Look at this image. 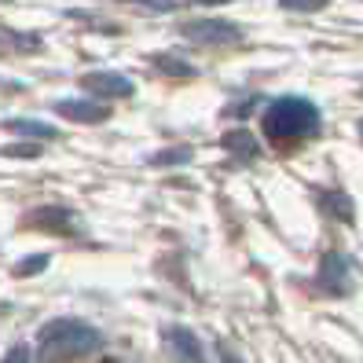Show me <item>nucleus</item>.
I'll return each instance as SVG.
<instances>
[{
	"mask_svg": "<svg viewBox=\"0 0 363 363\" xmlns=\"http://www.w3.org/2000/svg\"><path fill=\"white\" fill-rule=\"evenodd\" d=\"M103 349V334L96 327H89L84 319H70L59 315L48 319L45 327L37 330V359L40 363H62V359H77Z\"/></svg>",
	"mask_w": 363,
	"mask_h": 363,
	"instance_id": "nucleus-1",
	"label": "nucleus"
},
{
	"mask_svg": "<svg viewBox=\"0 0 363 363\" xmlns=\"http://www.w3.org/2000/svg\"><path fill=\"white\" fill-rule=\"evenodd\" d=\"M261 129L272 143H294L319 133V106L305 96H279L268 103Z\"/></svg>",
	"mask_w": 363,
	"mask_h": 363,
	"instance_id": "nucleus-2",
	"label": "nucleus"
},
{
	"mask_svg": "<svg viewBox=\"0 0 363 363\" xmlns=\"http://www.w3.org/2000/svg\"><path fill=\"white\" fill-rule=\"evenodd\" d=\"M180 33L191 45H206V48H220V45H239L242 40V26L231 18H191L180 26Z\"/></svg>",
	"mask_w": 363,
	"mask_h": 363,
	"instance_id": "nucleus-3",
	"label": "nucleus"
},
{
	"mask_svg": "<svg viewBox=\"0 0 363 363\" xmlns=\"http://www.w3.org/2000/svg\"><path fill=\"white\" fill-rule=\"evenodd\" d=\"M315 286L330 297H349L352 294V264H349L345 253H327V257L319 261Z\"/></svg>",
	"mask_w": 363,
	"mask_h": 363,
	"instance_id": "nucleus-4",
	"label": "nucleus"
},
{
	"mask_svg": "<svg viewBox=\"0 0 363 363\" xmlns=\"http://www.w3.org/2000/svg\"><path fill=\"white\" fill-rule=\"evenodd\" d=\"M81 89L92 92L96 99H125L136 92V84L125 77V74H111V70H92L81 77Z\"/></svg>",
	"mask_w": 363,
	"mask_h": 363,
	"instance_id": "nucleus-5",
	"label": "nucleus"
},
{
	"mask_svg": "<svg viewBox=\"0 0 363 363\" xmlns=\"http://www.w3.org/2000/svg\"><path fill=\"white\" fill-rule=\"evenodd\" d=\"M52 111L59 118H70V121H81V125H99L111 118V106L103 99H59Z\"/></svg>",
	"mask_w": 363,
	"mask_h": 363,
	"instance_id": "nucleus-6",
	"label": "nucleus"
},
{
	"mask_svg": "<svg viewBox=\"0 0 363 363\" xmlns=\"http://www.w3.org/2000/svg\"><path fill=\"white\" fill-rule=\"evenodd\" d=\"M26 228H40V231H55V235H70L74 228V213L67 206H40V209H30L23 217Z\"/></svg>",
	"mask_w": 363,
	"mask_h": 363,
	"instance_id": "nucleus-7",
	"label": "nucleus"
},
{
	"mask_svg": "<svg viewBox=\"0 0 363 363\" xmlns=\"http://www.w3.org/2000/svg\"><path fill=\"white\" fill-rule=\"evenodd\" d=\"M165 341H169V345H173L187 363H209V359H206V349H202V341L191 334L187 327H169V330H165Z\"/></svg>",
	"mask_w": 363,
	"mask_h": 363,
	"instance_id": "nucleus-8",
	"label": "nucleus"
},
{
	"mask_svg": "<svg viewBox=\"0 0 363 363\" xmlns=\"http://www.w3.org/2000/svg\"><path fill=\"white\" fill-rule=\"evenodd\" d=\"M220 147H224L231 158H239V162H253V158L261 155V143L253 140V133H246V129L224 133V136H220Z\"/></svg>",
	"mask_w": 363,
	"mask_h": 363,
	"instance_id": "nucleus-9",
	"label": "nucleus"
},
{
	"mask_svg": "<svg viewBox=\"0 0 363 363\" xmlns=\"http://www.w3.org/2000/svg\"><path fill=\"white\" fill-rule=\"evenodd\" d=\"M4 129L15 133V136H26V140H59V129H55V125L33 121V118H8Z\"/></svg>",
	"mask_w": 363,
	"mask_h": 363,
	"instance_id": "nucleus-10",
	"label": "nucleus"
},
{
	"mask_svg": "<svg viewBox=\"0 0 363 363\" xmlns=\"http://www.w3.org/2000/svg\"><path fill=\"white\" fill-rule=\"evenodd\" d=\"M151 67H155L158 74H165V77H195V74H199L191 62H184V59H177V55H151Z\"/></svg>",
	"mask_w": 363,
	"mask_h": 363,
	"instance_id": "nucleus-11",
	"label": "nucleus"
},
{
	"mask_svg": "<svg viewBox=\"0 0 363 363\" xmlns=\"http://www.w3.org/2000/svg\"><path fill=\"white\" fill-rule=\"evenodd\" d=\"M319 206H323L330 217H337V220H345V224H352V199L349 195H319Z\"/></svg>",
	"mask_w": 363,
	"mask_h": 363,
	"instance_id": "nucleus-12",
	"label": "nucleus"
},
{
	"mask_svg": "<svg viewBox=\"0 0 363 363\" xmlns=\"http://www.w3.org/2000/svg\"><path fill=\"white\" fill-rule=\"evenodd\" d=\"M48 264H52V253H30V257H23V261L11 268V275H15V279H30V275L45 272Z\"/></svg>",
	"mask_w": 363,
	"mask_h": 363,
	"instance_id": "nucleus-13",
	"label": "nucleus"
},
{
	"mask_svg": "<svg viewBox=\"0 0 363 363\" xmlns=\"http://www.w3.org/2000/svg\"><path fill=\"white\" fill-rule=\"evenodd\" d=\"M191 158H195L191 147H165V151H158V155H147V165H184Z\"/></svg>",
	"mask_w": 363,
	"mask_h": 363,
	"instance_id": "nucleus-14",
	"label": "nucleus"
},
{
	"mask_svg": "<svg viewBox=\"0 0 363 363\" xmlns=\"http://www.w3.org/2000/svg\"><path fill=\"white\" fill-rule=\"evenodd\" d=\"M0 155L4 158H37L40 155V140H33V143H8V147H0Z\"/></svg>",
	"mask_w": 363,
	"mask_h": 363,
	"instance_id": "nucleus-15",
	"label": "nucleus"
},
{
	"mask_svg": "<svg viewBox=\"0 0 363 363\" xmlns=\"http://www.w3.org/2000/svg\"><path fill=\"white\" fill-rule=\"evenodd\" d=\"M286 11H323L327 0H279Z\"/></svg>",
	"mask_w": 363,
	"mask_h": 363,
	"instance_id": "nucleus-16",
	"label": "nucleus"
},
{
	"mask_svg": "<svg viewBox=\"0 0 363 363\" xmlns=\"http://www.w3.org/2000/svg\"><path fill=\"white\" fill-rule=\"evenodd\" d=\"M0 363H30V349H26V345H11Z\"/></svg>",
	"mask_w": 363,
	"mask_h": 363,
	"instance_id": "nucleus-17",
	"label": "nucleus"
},
{
	"mask_svg": "<svg viewBox=\"0 0 363 363\" xmlns=\"http://www.w3.org/2000/svg\"><path fill=\"white\" fill-rule=\"evenodd\" d=\"M136 4H143L147 11H173L177 8L173 0H136Z\"/></svg>",
	"mask_w": 363,
	"mask_h": 363,
	"instance_id": "nucleus-18",
	"label": "nucleus"
},
{
	"mask_svg": "<svg viewBox=\"0 0 363 363\" xmlns=\"http://www.w3.org/2000/svg\"><path fill=\"white\" fill-rule=\"evenodd\" d=\"M220 363H242V359H239V356H235L231 349H224V345H220Z\"/></svg>",
	"mask_w": 363,
	"mask_h": 363,
	"instance_id": "nucleus-19",
	"label": "nucleus"
},
{
	"mask_svg": "<svg viewBox=\"0 0 363 363\" xmlns=\"http://www.w3.org/2000/svg\"><path fill=\"white\" fill-rule=\"evenodd\" d=\"M187 4H202V8H213V4H231V0H187Z\"/></svg>",
	"mask_w": 363,
	"mask_h": 363,
	"instance_id": "nucleus-20",
	"label": "nucleus"
},
{
	"mask_svg": "<svg viewBox=\"0 0 363 363\" xmlns=\"http://www.w3.org/2000/svg\"><path fill=\"white\" fill-rule=\"evenodd\" d=\"M359 136H363V118H359Z\"/></svg>",
	"mask_w": 363,
	"mask_h": 363,
	"instance_id": "nucleus-21",
	"label": "nucleus"
}]
</instances>
